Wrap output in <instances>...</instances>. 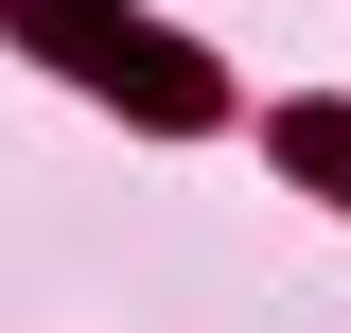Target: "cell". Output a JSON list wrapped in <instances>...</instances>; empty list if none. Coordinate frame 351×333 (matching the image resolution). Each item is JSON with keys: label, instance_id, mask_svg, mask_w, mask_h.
Returning a JSON list of instances; mask_svg holds the SVG:
<instances>
[{"label": "cell", "instance_id": "7a4b0ae2", "mask_svg": "<svg viewBox=\"0 0 351 333\" xmlns=\"http://www.w3.org/2000/svg\"><path fill=\"white\" fill-rule=\"evenodd\" d=\"M281 158H299L316 193H351V106H299V123H281Z\"/></svg>", "mask_w": 351, "mask_h": 333}, {"label": "cell", "instance_id": "6da1fadb", "mask_svg": "<svg viewBox=\"0 0 351 333\" xmlns=\"http://www.w3.org/2000/svg\"><path fill=\"white\" fill-rule=\"evenodd\" d=\"M0 18L36 36L53 71H88V88H123L141 123H211V71H193V53H176V36H141L123 0H0Z\"/></svg>", "mask_w": 351, "mask_h": 333}]
</instances>
